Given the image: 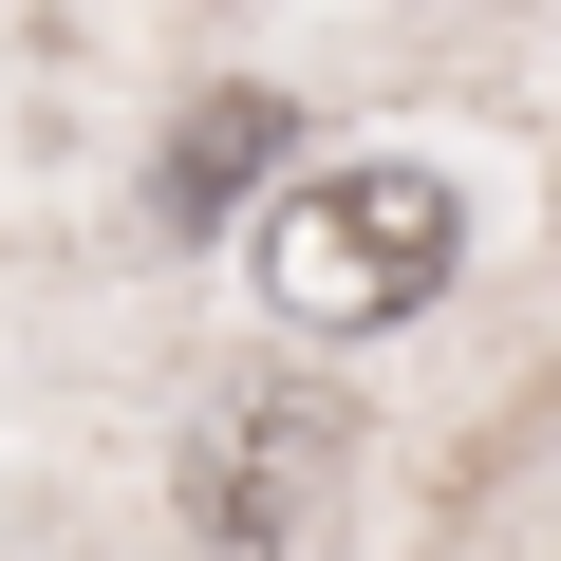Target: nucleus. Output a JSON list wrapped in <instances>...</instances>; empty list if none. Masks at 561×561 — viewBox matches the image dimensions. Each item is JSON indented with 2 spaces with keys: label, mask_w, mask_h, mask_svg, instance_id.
Returning <instances> with one entry per match:
<instances>
[{
  "label": "nucleus",
  "mask_w": 561,
  "mask_h": 561,
  "mask_svg": "<svg viewBox=\"0 0 561 561\" xmlns=\"http://www.w3.org/2000/svg\"><path fill=\"white\" fill-rule=\"evenodd\" d=\"M449 262H468L449 169H300V187L262 206V319L337 356V337L431 319V300H449Z\"/></svg>",
  "instance_id": "nucleus-1"
},
{
  "label": "nucleus",
  "mask_w": 561,
  "mask_h": 561,
  "mask_svg": "<svg viewBox=\"0 0 561 561\" xmlns=\"http://www.w3.org/2000/svg\"><path fill=\"white\" fill-rule=\"evenodd\" d=\"M337 486H356V412L337 393H225L187 431V542L206 561H319Z\"/></svg>",
  "instance_id": "nucleus-2"
},
{
  "label": "nucleus",
  "mask_w": 561,
  "mask_h": 561,
  "mask_svg": "<svg viewBox=\"0 0 561 561\" xmlns=\"http://www.w3.org/2000/svg\"><path fill=\"white\" fill-rule=\"evenodd\" d=\"M280 150H300V131H280V94H187V131H169V169H150V206H169V225H225Z\"/></svg>",
  "instance_id": "nucleus-3"
}]
</instances>
